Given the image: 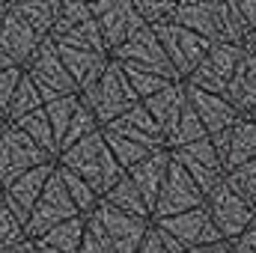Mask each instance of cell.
<instances>
[{
    "mask_svg": "<svg viewBox=\"0 0 256 253\" xmlns=\"http://www.w3.org/2000/svg\"><path fill=\"white\" fill-rule=\"evenodd\" d=\"M244 253H256V224L248 230V236H244Z\"/></svg>",
    "mask_w": 256,
    "mask_h": 253,
    "instance_id": "3",
    "label": "cell"
},
{
    "mask_svg": "<svg viewBox=\"0 0 256 253\" xmlns=\"http://www.w3.org/2000/svg\"><path fill=\"white\" fill-rule=\"evenodd\" d=\"M250 51H254V57H256V30L250 33Z\"/></svg>",
    "mask_w": 256,
    "mask_h": 253,
    "instance_id": "5",
    "label": "cell"
},
{
    "mask_svg": "<svg viewBox=\"0 0 256 253\" xmlns=\"http://www.w3.org/2000/svg\"><path fill=\"white\" fill-rule=\"evenodd\" d=\"M242 15H244V24H248V27H254V30H256V3H250V6H244V9H242Z\"/></svg>",
    "mask_w": 256,
    "mask_h": 253,
    "instance_id": "4",
    "label": "cell"
},
{
    "mask_svg": "<svg viewBox=\"0 0 256 253\" xmlns=\"http://www.w3.org/2000/svg\"><path fill=\"white\" fill-rule=\"evenodd\" d=\"M254 126H256V108H254Z\"/></svg>",
    "mask_w": 256,
    "mask_h": 253,
    "instance_id": "6",
    "label": "cell"
},
{
    "mask_svg": "<svg viewBox=\"0 0 256 253\" xmlns=\"http://www.w3.org/2000/svg\"><path fill=\"white\" fill-rule=\"evenodd\" d=\"M236 96H238V102H242L244 108H248V104L256 108V57H250V60L242 63V78H238V84H236Z\"/></svg>",
    "mask_w": 256,
    "mask_h": 253,
    "instance_id": "1",
    "label": "cell"
},
{
    "mask_svg": "<svg viewBox=\"0 0 256 253\" xmlns=\"http://www.w3.org/2000/svg\"><path fill=\"white\" fill-rule=\"evenodd\" d=\"M238 185H242V190L248 194V202L256 206V158L248 161V167L238 173Z\"/></svg>",
    "mask_w": 256,
    "mask_h": 253,
    "instance_id": "2",
    "label": "cell"
}]
</instances>
